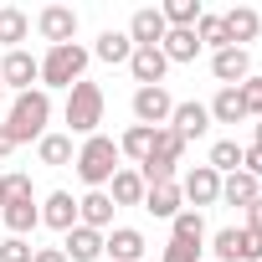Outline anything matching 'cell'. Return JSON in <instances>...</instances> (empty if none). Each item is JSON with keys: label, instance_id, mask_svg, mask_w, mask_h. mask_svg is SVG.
<instances>
[{"label": "cell", "instance_id": "1", "mask_svg": "<svg viewBox=\"0 0 262 262\" xmlns=\"http://www.w3.org/2000/svg\"><path fill=\"white\" fill-rule=\"evenodd\" d=\"M47 118H52V93L47 88H31V93H16L11 103V118H6V134L16 144H31L47 134Z\"/></svg>", "mask_w": 262, "mask_h": 262}, {"label": "cell", "instance_id": "20", "mask_svg": "<svg viewBox=\"0 0 262 262\" xmlns=\"http://www.w3.org/2000/svg\"><path fill=\"white\" fill-rule=\"evenodd\" d=\"M31 36V16L21 6H0V47L6 52H21V41Z\"/></svg>", "mask_w": 262, "mask_h": 262}, {"label": "cell", "instance_id": "17", "mask_svg": "<svg viewBox=\"0 0 262 262\" xmlns=\"http://www.w3.org/2000/svg\"><path fill=\"white\" fill-rule=\"evenodd\" d=\"M221 26H226V41H231V47H242V41H257L262 16H257L252 6H231V11L221 16Z\"/></svg>", "mask_w": 262, "mask_h": 262}, {"label": "cell", "instance_id": "43", "mask_svg": "<svg viewBox=\"0 0 262 262\" xmlns=\"http://www.w3.org/2000/svg\"><path fill=\"white\" fill-rule=\"evenodd\" d=\"M0 93H6V82H0Z\"/></svg>", "mask_w": 262, "mask_h": 262}, {"label": "cell", "instance_id": "18", "mask_svg": "<svg viewBox=\"0 0 262 262\" xmlns=\"http://www.w3.org/2000/svg\"><path fill=\"white\" fill-rule=\"evenodd\" d=\"M41 226H52V231H72V226H77V201H72L67 190H52V195L41 201Z\"/></svg>", "mask_w": 262, "mask_h": 262}, {"label": "cell", "instance_id": "35", "mask_svg": "<svg viewBox=\"0 0 262 262\" xmlns=\"http://www.w3.org/2000/svg\"><path fill=\"white\" fill-rule=\"evenodd\" d=\"M201 252H206L201 242H175V236H170V247H165L160 262H201Z\"/></svg>", "mask_w": 262, "mask_h": 262}, {"label": "cell", "instance_id": "9", "mask_svg": "<svg viewBox=\"0 0 262 262\" xmlns=\"http://www.w3.org/2000/svg\"><path fill=\"white\" fill-rule=\"evenodd\" d=\"M0 82L16 88V93H31V82H41V62L31 52H6V62H0Z\"/></svg>", "mask_w": 262, "mask_h": 262}, {"label": "cell", "instance_id": "30", "mask_svg": "<svg viewBox=\"0 0 262 262\" xmlns=\"http://www.w3.org/2000/svg\"><path fill=\"white\" fill-rule=\"evenodd\" d=\"M206 165H211L216 175H236V170H242V144H236V139H216Z\"/></svg>", "mask_w": 262, "mask_h": 262}, {"label": "cell", "instance_id": "36", "mask_svg": "<svg viewBox=\"0 0 262 262\" xmlns=\"http://www.w3.org/2000/svg\"><path fill=\"white\" fill-rule=\"evenodd\" d=\"M31 242L26 236H6V242H0V262H31Z\"/></svg>", "mask_w": 262, "mask_h": 262}, {"label": "cell", "instance_id": "26", "mask_svg": "<svg viewBox=\"0 0 262 262\" xmlns=\"http://www.w3.org/2000/svg\"><path fill=\"white\" fill-rule=\"evenodd\" d=\"M93 57L98 62H128V57H134V41H128V31H103L98 47H93Z\"/></svg>", "mask_w": 262, "mask_h": 262}, {"label": "cell", "instance_id": "13", "mask_svg": "<svg viewBox=\"0 0 262 262\" xmlns=\"http://www.w3.org/2000/svg\"><path fill=\"white\" fill-rule=\"evenodd\" d=\"M170 128L190 144V139H201L206 128H211V108L206 103H175V113H170Z\"/></svg>", "mask_w": 262, "mask_h": 262}, {"label": "cell", "instance_id": "19", "mask_svg": "<svg viewBox=\"0 0 262 262\" xmlns=\"http://www.w3.org/2000/svg\"><path fill=\"white\" fill-rule=\"evenodd\" d=\"M185 206V195H180V180H170V185H149L144 190V211L149 216H160V221H175V211Z\"/></svg>", "mask_w": 262, "mask_h": 262}, {"label": "cell", "instance_id": "3", "mask_svg": "<svg viewBox=\"0 0 262 262\" xmlns=\"http://www.w3.org/2000/svg\"><path fill=\"white\" fill-rule=\"evenodd\" d=\"M98 123H103V88L98 82H72L67 88V128H72V134H98Z\"/></svg>", "mask_w": 262, "mask_h": 262}, {"label": "cell", "instance_id": "15", "mask_svg": "<svg viewBox=\"0 0 262 262\" xmlns=\"http://www.w3.org/2000/svg\"><path fill=\"white\" fill-rule=\"evenodd\" d=\"M113 201H108V190H88L82 201H77V226H93V231H108L113 226Z\"/></svg>", "mask_w": 262, "mask_h": 262}, {"label": "cell", "instance_id": "6", "mask_svg": "<svg viewBox=\"0 0 262 262\" xmlns=\"http://www.w3.org/2000/svg\"><path fill=\"white\" fill-rule=\"evenodd\" d=\"M180 195L190 201V211L216 206V201H221V175H216L211 165H195V170H185V175H180Z\"/></svg>", "mask_w": 262, "mask_h": 262}, {"label": "cell", "instance_id": "31", "mask_svg": "<svg viewBox=\"0 0 262 262\" xmlns=\"http://www.w3.org/2000/svg\"><path fill=\"white\" fill-rule=\"evenodd\" d=\"M16 201H36V190H31V175H21V170L0 175V206H16Z\"/></svg>", "mask_w": 262, "mask_h": 262}, {"label": "cell", "instance_id": "37", "mask_svg": "<svg viewBox=\"0 0 262 262\" xmlns=\"http://www.w3.org/2000/svg\"><path fill=\"white\" fill-rule=\"evenodd\" d=\"M236 93H242V103H247V113H262V77H247V82H242Z\"/></svg>", "mask_w": 262, "mask_h": 262}, {"label": "cell", "instance_id": "7", "mask_svg": "<svg viewBox=\"0 0 262 262\" xmlns=\"http://www.w3.org/2000/svg\"><path fill=\"white\" fill-rule=\"evenodd\" d=\"M170 113H175V98H170L165 88H139V93H134V118H139L144 128H165Z\"/></svg>", "mask_w": 262, "mask_h": 262}, {"label": "cell", "instance_id": "39", "mask_svg": "<svg viewBox=\"0 0 262 262\" xmlns=\"http://www.w3.org/2000/svg\"><path fill=\"white\" fill-rule=\"evenodd\" d=\"M247 231H257V236H262V195L247 206Z\"/></svg>", "mask_w": 262, "mask_h": 262}, {"label": "cell", "instance_id": "21", "mask_svg": "<svg viewBox=\"0 0 262 262\" xmlns=\"http://www.w3.org/2000/svg\"><path fill=\"white\" fill-rule=\"evenodd\" d=\"M262 195V180H252L247 170H236V175H221V201L226 206H252Z\"/></svg>", "mask_w": 262, "mask_h": 262}, {"label": "cell", "instance_id": "2", "mask_svg": "<svg viewBox=\"0 0 262 262\" xmlns=\"http://www.w3.org/2000/svg\"><path fill=\"white\" fill-rule=\"evenodd\" d=\"M123 155H118V144L108 139V134H93V139H82V149L72 155V165H77V175H82V185H93V190H103L123 165H118Z\"/></svg>", "mask_w": 262, "mask_h": 262}, {"label": "cell", "instance_id": "40", "mask_svg": "<svg viewBox=\"0 0 262 262\" xmlns=\"http://www.w3.org/2000/svg\"><path fill=\"white\" fill-rule=\"evenodd\" d=\"M31 262H67V257H62V247H36Z\"/></svg>", "mask_w": 262, "mask_h": 262}, {"label": "cell", "instance_id": "5", "mask_svg": "<svg viewBox=\"0 0 262 262\" xmlns=\"http://www.w3.org/2000/svg\"><path fill=\"white\" fill-rule=\"evenodd\" d=\"M211 252H216V262H262V236L247 226H221L211 236Z\"/></svg>", "mask_w": 262, "mask_h": 262}, {"label": "cell", "instance_id": "25", "mask_svg": "<svg viewBox=\"0 0 262 262\" xmlns=\"http://www.w3.org/2000/svg\"><path fill=\"white\" fill-rule=\"evenodd\" d=\"M211 118H216V123H242V118H252V113H247V103H242L236 88H221V93L211 98Z\"/></svg>", "mask_w": 262, "mask_h": 262}, {"label": "cell", "instance_id": "29", "mask_svg": "<svg viewBox=\"0 0 262 262\" xmlns=\"http://www.w3.org/2000/svg\"><path fill=\"white\" fill-rule=\"evenodd\" d=\"M149 149H155V128H144V123H134V128H128V134L118 139V155H128V160H149Z\"/></svg>", "mask_w": 262, "mask_h": 262}, {"label": "cell", "instance_id": "10", "mask_svg": "<svg viewBox=\"0 0 262 262\" xmlns=\"http://www.w3.org/2000/svg\"><path fill=\"white\" fill-rule=\"evenodd\" d=\"M128 72H134V82H139V88H165L170 62H165V52H160V47H134V57H128Z\"/></svg>", "mask_w": 262, "mask_h": 262}, {"label": "cell", "instance_id": "16", "mask_svg": "<svg viewBox=\"0 0 262 262\" xmlns=\"http://www.w3.org/2000/svg\"><path fill=\"white\" fill-rule=\"evenodd\" d=\"M62 257H67V262H98V257H103V231H93V226H72L67 242H62Z\"/></svg>", "mask_w": 262, "mask_h": 262}, {"label": "cell", "instance_id": "22", "mask_svg": "<svg viewBox=\"0 0 262 262\" xmlns=\"http://www.w3.org/2000/svg\"><path fill=\"white\" fill-rule=\"evenodd\" d=\"M108 201H113V206H144V180H139V170H118V175L108 180Z\"/></svg>", "mask_w": 262, "mask_h": 262}, {"label": "cell", "instance_id": "4", "mask_svg": "<svg viewBox=\"0 0 262 262\" xmlns=\"http://www.w3.org/2000/svg\"><path fill=\"white\" fill-rule=\"evenodd\" d=\"M88 47H77V41H67V47H52L47 57H41V88H72V82H82V72H88Z\"/></svg>", "mask_w": 262, "mask_h": 262}, {"label": "cell", "instance_id": "32", "mask_svg": "<svg viewBox=\"0 0 262 262\" xmlns=\"http://www.w3.org/2000/svg\"><path fill=\"white\" fill-rule=\"evenodd\" d=\"M149 155H160V160H170V165H180V155H185V139L175 134V128L165 123V128H155V149Z\"/></svg>", "mask_w": 262, "mask_h": 262}, {"label": "cell", "instance_id": "23", "mask_svg": "<svg viewBox=\"0 0 262 262\" xmlns=\"http://www.w3.org/2000/svg\"><path fill=\"white\" fill-rule=\"evenodd\" d=\"M0 216H6L11 236H26V231H36V226H41V206H36V201H16V206H0Z\"/></svg>", "mask_w": 262, "mask_h": 262}, {"label": "cell", "instance_id": "34", "mask_svg": "<svg viewBox=\"0 0 262 262\" xmlns=\"http://www.w3.org/2000/svg\"><path fill=\"white\" fill-rule=\"evenodd\" d=\"M139 180H144V190H149V185H170V180H175V165L160 160V155H149V160L139 165Z\"/></svg>", "mask_w": 262, "mask_h": 262}, {"label": "cell", "instance_id": "33", "mask_svg": "<svg viewBox=\"0 0 262 262\" xmlns=\"http://www.w3.org/2000/svg\"><path fill=\"white\" fill-rule=\"evenodd\" d=\"M195 41H201V47H216V52H226V47H231V41H226L221 16H201V21H195Z\"/></svg>", "mask_w": 262, "mask_h": 262}, {"label": "cell", "instance_id": "14", "mask_svg": "<svg viewBox=\"0 0 262 262\" xmlns=\"http://www.w3.org/2000/svg\"><path fill=\"white\" fill-rule=\"evenodd\" d=\"M165 16H160V6H144V11H134V21H128V41L134 47H160L165 41Z\"/></svg>", "mask_w": 262, "mask_h": 262}, {"label": "cell", "instance_id": "28", "mask_svg": "<svg viewBox=\"0 0 262 262\" xmlns=\"http://www.w3.org/2000/svg\"><path fill=\"white\" fill-rule=\"evenodd\" d=\"M170 236H175V242H201V247H206V221H201V211L180 206L175 221H170Z\"/></svg>", "mask_w": 262, "mask_h": 262}, {"label": "cell", "instance_id": "11", "mask_svg": "<svg viewBox=\"0 0 262 262\" xmlns=\"http://www.w3.org/2000/svg\"><path fill=\"white\" fill-rule=\"evenodd\" d=\"M211 72H216L221 88H242V82L252 77V57H247V47H226V52H216V57H211Z\"/></svg>", "mask_w": 262, "mask_h": 262}, {"label": "cell", "instance_id": "41", "mask_svg": "<svg viewBox=\"0 0 262 262\" xmlns=\"http://www.w3.org/2000/svg\"><path fill=\"white\" fill-rule=\"evenodd\" d=\"M11 149H16V139H11V134H6V123H0V160H6V155H11Z\"/></svg>", "mask_w": 262, "mask_h": 262}, {"label": "cell", "instance_id": "42", "mask_svg": "<svg viewBox=\"0 0 262 262\" xmlns=\"http://www.w3.org/2000/svg\"><path fill=\"white\" fill-rule=\"evenodd\" d=\"M257 149H262V123H257Z\"/></svg>", "mask_w": 262, "mask_h": 262}, {"label": "cell", "instance_id": "27", "mask_svg": "<svg viewBox=\"0 0 262 262\" xmlns=\"http://www.w3.org/2000/svg\"><path fill=\"white\" fill-rule=\"evenodd\" d=\"M36 160L41 165H72V134H41L36 139Z\"/></svg>", "mask_w": 262, "mask_h": 262}, {"label": "cell", "instance_id": "24", "mask_svg": "<svg viewBox=\"0 0 262 262\" xmlns=\"http://www.w3.org/2000/svg\"><path fill=\"white\" fill-rule=\"evenodd\" d=\"M160 52H165V62H195L201 57V41H195V31H165Z\"/></svg>", "mask_w": 262, "mask_h": 262}, {"label": "cell", "instance_id": "12", "mask_svg": "<svg viewBox=\"0 0 262 262\" xmlns=\"http://www.w3.org/2000/svg\"><path fill=\"white\" fill-rule=\"evenodd\" d=\"M103 252H108L113 262H139V257H144V231L113 226V231H103Z\"/></svg>", "mask_w": 262, "mask_h": 262}, {"label": "cell", "instance_id": "38", "mask_svg": "<svg viewBox=\"0 0 262 262\" xmlns=\"http://www.w3.org/2000/svg\"><path fill=\"white\" fill-rule=\"evenodd\" d=\"M242 170L252 175V180H262V149L252 144V149H242Z\"/></svg>", "mask_w": 262, "mask_h": 262}, {"label": "cell", "instance_id": "8", "mask_svg": "<svg viewBox=\"0 0 262 262\" xmlns=\"http://www.w3.org/2000/svg\"><path fill=\"white\" fill-rule=\"evenodd\" d=\"M36 31H41V41L67 47V41L77 36V11H72V6H47V11L36 16Z\"/></svg>", "mask_w": 262, "mask_h": 262}]
</instances>
